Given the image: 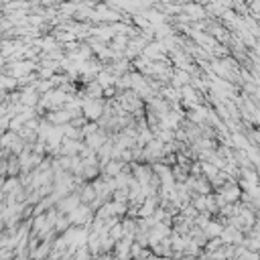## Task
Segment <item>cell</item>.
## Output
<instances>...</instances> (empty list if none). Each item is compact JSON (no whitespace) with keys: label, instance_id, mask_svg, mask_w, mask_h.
I'll list each match as a JSON object with an SVG mask.
<instances>
[{"label":"cell","instance_id":"3957f363","mask_svg":"<svg viewBox=\"0 0 260 260\" xmlns=\"http://www.w3.org/2000/svg\"><path fill=\"white\" fill-rule=\"evenodd\" d=\"M80 203H82V201H80V195H67L65 199L59 201V212L69 216V214H71Z\"/></svg>","mask_w":260,"mask_h":260},{"label":"cell","instance_id":"8992f818","mask_svg":"<svg viewBox=\"0 0 260 260\" xmlns=\"http://www.w3.org/2000/svg\"><path fill=\"white\" fill-rule=\"evenodd\" d=\"M106 260H118V258H106Z\"/></svg>","mask_w":260,"mask_h":260},{"label":"cell","instance_id":"277c9868","mask_svg":"<svg viewBox=\"0 0 260 260\" xmlns=\"http://www.w3.org/2000/svg\"><path fill=\"white\" fill-rule=\"evenodd\" d=\"M51 252V244L49 242H43L41 248H35L31 254H33V260H45V256Z\"/></svg>","mask_w":260,"mask_h":260},{"label":"cell","instance_id":"5b68a950","mask_svg":"<svg viewBox=\"0 0 260 260\" xmlns=\"http://www.w3.org/2000/svg\"><path fill=\"white\" fill-rule=\"evenodd\" d=\"M18 169H20L18 157H12V159L8 161V173H10V175H16V173H18Z\"/></svg>","mask_w":260,"mask_h":260},{"label":"cell","instance_id":"6da1fadb","mask_svg":"<svg viewBox=\"0 0 260 260\" xmlns=\"http://www.w3.org/2000/svg\"><path fill=\"white\" fill-rule=\"evenodd\" d=\"M82 108H84V112H86L92 120H98V118L104 114V104H102V100H84V102H82Z\"/></svg>","mask_w":260,"mask_h":260},{"label":"cell","instance_id":"7a4b0ae2","mask_svg":"<svg viewBox=\"0 0 260 260\" xmlns=\"http://www.w3.org/2000/svg\"><path fill=\"white\" fill-rule=\"evenodd\" d=\"M67 218H69V224H77V226H82L88 218H92L90 205H82V203H80V205H77V207H75V210H73Z\"/></svg>","mask_w":260,"mask_h":260}]
</instances>
